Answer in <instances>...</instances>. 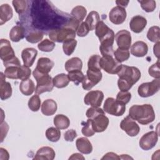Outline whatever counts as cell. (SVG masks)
I'll return each mask as SVG.
<instances>
[{
	"label": "cell",
	"mask_w": 160,
	"mask_h": 160,
	"mask_svg": "<svg viewBox=\"0 0 160 160\" xmlns=\"http://www.w3.org/2000/svg\"><path fill=\"white\" fill-rule=\"evenodd\" d=\"M77 137V132L74 129H69L65 132L64 138L66 141L72 142L74 141L75 138Z\"/></svg>",
	"instance_id": "obj_52"
},
{
	"label": "cell",
	"mask_w": 160,
	"mask_h": 160,
	"mask_svg": "<svg viewBox=\"0 0 160 160\" xmlns=\"http://www.w3.org/2000/svg\"><path fill=\"white\" fill-rule=\"evenodd\" d=\"M148 72L149 75L155 79L160 78V72H159V60L158 59L157 62L153 64L151 66L149 67Z\"/></svg>",
	"instance_id": "obj_50"
},
{
	"label": "cell",
	"mask_w": 160,
	"mask_h": 160,
	"mask_svg": "<svg viewBox=\"0 0 160 160\" xmlns=\"http://www.w3.org/2000/svg\"><path fill=\"white\" fill-rule=\"evenodd\" d=\"M101 57L98 54H94L91 56L88 62V69L94 70V71H101V68L99 66V60Z\"/></svg>",
	"instance_id": "obj_43"
},
{
	"label": "cell",
	"mask_w": 160,
	"mask_h": 160,
	"mask_svg": "<svg viewBox=\"0 0 160 160\" xmlns=\"http://www.w3.org/2000/svg\"><path fill=\"white\" fill-rule=\"evenodd\" d=\"M31 73V71L28 67L25 66L24 65L23 66L21 65L19 69L18 79L22 81L28 79L30 77Z\"/></svg>",
	"instance_id": "obj_49"
},
{
	"label": "cell",
	"mask_w": 160,
	"mask_h": 160,
	"mask_svg": "<svg viewBox=\"0 0 160 160\" xmlns=\"http://www.w3.org/2000/svg\"><path fill=\"white\" fill-rule=\"evenodd\" d=\"M112 29H110L102 21H100L95 28V34L101 41L106 36H107Z\"/></svg>",
	"instance_id": "obj_34"
},
{
	"label": "cell",
	"mask_w": 160,
	"mask_h": 160,
	"mask_svg": "<svg viewBox=\"0 0 160 160\" xmlns=\"http://www.w3.org/2000/svg\"><path fill=\"white\" fill-rule=\"evenodd\" d=\"M84 157L81 155V154L79 153H74V154H72L69 158V159H84Z\"/></svg>",
	"instance_id": "obj_56"
},
{
	"label": "cell",
	"mask_w": 160,
	"mask_h": 160,
	"mask_svg": "<svg viewBox=\"0 0 160 160\" xmlns=\"http://www.w3.org/2000/svg\"><path fill=\"white\" fill-rule=\"evenodd\" d=\"M0 58L5 68L12 66H21L19 59L11 46L10 42L6 39H1L0 42Z\"/></svg>",
	"instance_id": "obj_6"
},
{
	"label": "cell",
	"mask_w": 160,
	"mask_h": 160,
	"mask_svg": "<svg viewBox=\"0 0 160 160\" xmlns=\"http://www.w3.org/2000/svg\"><path fill=\"white\" fill-rule=\"evenodd\" d=\"M77 45V41L75 39H68L63 42L62 49L64 54L67 56H70L74 52Z\"/></svg>",
	"instance_id": "obj_39"
},
{
	"label": "cell",
	"mask_w": 160,
	"mask_h": 160,
	"mask_svg": "<svg viewBox=\"0 0 160 160\" xmlns=\"http://www.w3.org/2000/svg\"><path fill=\"white\" fill-rule=\"evenodd\" d=\"M127 17V12L124 8L120 6L114 7L109 13L110 21L114 24H121L124 22Z\"/></svg>",
	"instance_id": "obj_16"
},
{
	"label": "cell",
	"mask_w": 160,
	"mask_h": 160,
	"mask_svg": "<svg viewBox=\"0 0 160 160\" xmlns=\"http://www.w3.org/2000/svg\"><path fill=\"white\" fill-rule=\"evenodd\" d=\"M41 99L38 94L32 96L28 101V107L32 111H38L41 106Z\"/></svg>",
	"instance_id": "obj_44"
},
{
	"label": "cell",
	"mask_w": 160,
	"mask_h": 160,
	"mask_svg": "<svg viewBox=\"0 0 160 160\" xmlns=\"http://www.w3.org/2000/svg\"><path fill=\"white\" fill-rule=\"evenodd\" d=\"M78 150L84 154H89L92 151V146L88 139L84 137L78 138L76 141Z\"/></svg>",
	"instance_id": "obj_27"
},
{
	"label": "cell",
	"mask_w": 160,
	"mask_h": 160,
	"mask_svg": "<svg viewBox=\"0 0 160 160\" xmlns=\"http://www.w3.org/2000/svg\"><path fill=\"white\" fill-rule=\"evenodd\" d=\"M147 24L146 19L141 16L136 15L132 18L129 22V28L135 33H139L143 31Z\"/></svg>",
	"instance_id": "obj_18"
},
{
	"label": "cell",
	"mask_w": 160,
	"mask_h": 160,
	"mask_svg": "<svg viewBox=\"0 0 160 160\" xmlns=\"http://www.w3.org/2000/svg\"><path fill=\"white\" fill-rule=\"evenodd\" d=\"M129 2V1H122V0H119V1H116V3L118 6H120L121 8H126L127 7L128 3Z\"/></svg>",
	"instance_id": "obj_57"
},
{
	"label": "cell",
	"mask_w": 160,
	"mask_h": 160,
	"mask_svg": "<svg viewBox=\"0 0 160 160\" xmlns=\"http://www.w3.org/2000/svg\"><path fill=\"white\" fill-rule=\"evenodd\" d=\"M114 56L115 57V59L121 63L128 60L129 58L130 52L129 49L118 48L114 52Z\"/></svg>",
	"instance_id": "obj_38"
},
{
	"label": "cell",
	"mask_w": 160,
	"mask_h": 160,
	"mask_svg": "<svg viewBox=\"0 0 160 160\" xmlns=\"http://www.w3.org/2000/svg\"><path fill=\"white\" fill-rule=\"evenodd\" d=\"M158 141V134L154 131L144 134L140 139L139 144L140 148L145 151L153 148Z\"/></svg>",
	"instance_id": "obj_14"
},
{
	"label": "cell",
	"mask_w": 160,
	"mask_h": 160,
	"mask_svg": "<svg viewBox=\"0 0 160 160\" xmlns=\"http://www.w3.org/2000/svg\"><path fill=\"white\" fill-rule=\"evenodd\" d=\"M44 33L35 28H28L26 30V39L30 43H37L43 38Z\"/></svg>",
	"instance_id": "obj_26"
},
{
	"label": "cell",
	"mask_w": 160,
	"mask_h": 160,
	"mask_svg": "<svg viewBox=\"0 0 160 160\" xmlns=\"http://www.w3.org/2000/svg\"><path fill=\"white\" fill-rule=\"evenodd\" d=\"M121 159L120 156H119L118 154L112 152H109L106 153L101 158V159Z\"/></svg>",
	"instance_id": "obj_53"
},
{
	"label": "cell",
	"mask_w": 160,
	"mask_h": 160,
	"mask_svg": "<svg viewBox=\"0 0 160 160\" xmlns=\"http://www.w3.org/2000/svg\"><path fill=\"white\" fill-rule=\"evenodd\" d=\"M129 116L139 123L147 125L155 119V113L151 104L133 105L129 110Z\"/></svg>",
	"instance_id": "obj_4"
},
{
	"label": "cell",
	"mask_w": 160,
	"mask_h": 160,
	"mask_svg": "<svg viewBox=\"0 0 160 160\" xmlns=\"http://www.w3.org/2000/svg\"><path fill=\"white\" fill-rule=\"evenodd\" d=\"M141 4V8L147 12H151L154 11L156 7V3L153 0H142L138 1Z\"/></svg>",
	"instance_id": "obj_46"
},
{
	"label": "cell",
	"mask_w": 160,
	"mask_h": 160,
	"mask_svg": "<svg viewBox=\"0 0 160 160\" xmlns=\"http://www.w3.org/2000/svg\"><path fill=\"white\" fill-rule=\"evenodd\" d=\"M159 27L157 26H154L151 27L148 32H147V38L148 39L153 42H159Z\"/></svg>",
	"instance_id": "obj_40"
},
{
	"label": "cell",
	"mask_w": 160,
	"mask_h": 160,
	"mask_svg": "<svg viewBox=\"0 0 160 160\" xmlns=\"http://www.w3.org/2000/svg\"><path fill=\"white\" fill-rule=\"evenodd\" d=\"M119 48L129 49L131 45V36L130 32L125 29L118 31L114 37Z\"/></svg>",
	"instance_id": "obj_17"
},
{
	"label": "cell",
	"mask_w": 160,
	"mask_h": 160,
	"mask_svg": "<svg viewBox=\"0 0 160 160\" xmlns=\"http://www.w3.org/2000/svg\"><path fill=\"white\" fill-rule=\"evenodd\" d=\"M82 67V62L81 59L78 57H74L68 59L65 63V69L68 72L73 71L81 70Z\"/></svg>",
	"instance_id": "obj_30"
},
{
	"label": "cell",
	"mask_w": 160,
	"mask_h": 160,
	"mask_svg": "<svg viewBox=\"0 0 160 160\" xmlns=\"http://www.w3.org/2000/svg\"><path fill=\"white\" fill-rule=\"evenodd\" d=\"M87 14L86 9L82 6L74 7L71 12V16L80 22H82Z\"/></svg>",
	"instance_id": "obj_36"
},
{
	"label": "cell",
	"mask_w": 160,
	"mask_h": 160,
	"mask_svg": "<svg viewBox=\"0 0 160 160\" xmlns=\"http://www.w3.org/2000/svg\"><path fill=\"white\" fill-rule=\"evenodd\" d=\"M89 28L85 22H82L77 29V35L79 37L86 36L89 31Z\"/></svg>",
	"instance_id": "obj_51"
},
{
	"label": "cell",
	"mask_w": 160,
	"mask_h": 160,
	"mask_svg": "<svg viewBox=\"0 0 160 160\" xmlns=\"http://www.w3.org/2000/svg\"><path fill=\"white\" fill-rule=\"evenodd\" d=\"M99 21H100V17H99V13L96 11H92L88 14L86 19L85 22L88 24L89 28V30L92 31L95 29V28L97 24Z\"/></svg>",
	"instance_id": "obj_35"
},
{
	"label": "cell",
	"mask_w": 160,
	"mask_h": 160,
	"mask_svg": "<svg viewBox=\"0 0 160 160\" xmlns=\"http://www.w3.org/2000/svg\"><path fill=\"white\" fill-rule=\"evenodd\" d=\"M0 152H1V156H0L1 160H4V159L7 160L9 159V153L6 151V149L2 148H1Z\"/></svg>",
	"instance_id": "obj_54"
},
{
	"label": "cell",
	"mask_w": 160,
	"mask_h": 160,
	"mask_svg": "<svg viewBox=\"0 0 160 160\" xmlns=\"http://www.w3.org/2000/svg\"><path fill=\"white\" fill-rule=\"evenodd\" d=\"M114 32L112 30H111L107 36L99 41L101 42L99 50L102 56H113V43L114 41Z\"/></svg>",
	"instance_id": "obj_12"
},
{
	"label": "cell",
	"mask_w": 160,
	"mask_h": 160,
	"mask_svg": "<svg viewBox=\"0 0 160 160\" xmlns=\"http://www.w3.org/2000/svg\"><path fill=\"white\" fill-rule=\"evenodd\" d=\"M54 124L59 129H65L69 126L70 120L65 115L57 114L54 118Z\"/></svg>",
	"instance_id": "obj_32"
},
{
	"label": "cell",
	"mask_w": 160,
	"mask_h": 160,
	"mask_svg": "<svg viewBox=\"0 0 160 160\" xmlns=\"http://www.w3.org/2000/svg\"><path fill=\"white\" fill-rule=\"evenodd\" d=\"M0 74V98L1 100H5L11 96L12 87L9 82L6 81L4 74L1 72Z\"/></svg>",
	"instance_id": "obj_20"
},
{
	"label": "cell",
	"mask_w": 160,
	"mask_h": 160,
	"mask_svg": "<svg viewBox=\"0 0 160 160\" xmlns=\"http://www.w3.org/2000/svg\"><path fill=\"white\" fill-rule=\"evenodd\" d=\"M55 155V151L52 148L49 146H44L38 150L33 159L52 160L54 159Z\"/></svg>",
	"instance_id": "obj_21"
},
{
	"label": "cell",
	"mask_w": 160,
	"mask_h": 160,
	"mask_svg": "<svg viewBox=\"0 0 160 160\" xmlns=\"http://www.w3.org/2000/svg\"><path fill=\"white\" fill-rule=\"evenodd\" d=\"M104 111L112 116H121L126 111V105L117 101L113 98H108L104 104Z\"/></svg>",
	"instance_id": "obj_8"
},
{
	"label": "cell",
	"mask_w": 160,
	"mask_h": 160,
	"mask_svg": "<svg viewBox=\"0 0 160 160\" xmlns=\"http://www.w3.org/2000/svg\"><path fill=\"white\" fill-rule=\"evenodd\" d=\"M148 51V44L141 41L135 42L131 48V54L136 57H143L147 54Z\"/></svg>",
	"instance_id": "obj_22"
},
{
	"label": "cell",
	"mask_w": 160,
	"mask_h": 160,
	"mask_svg": "<svg viewBox=\"0 0 160 160\" xmlns=\"http://www.w3.org/2000/svg\"><path fill=\"white\" fill-rule=\"evenodd\" d=\"M121 65L112 56H104L99 60L101 69H102L108 74H118L121 69Z\"/></svg>",
	"instance_id": "obj_9"
},
{
	"label": "cell",
	"mask_w": 160,
	"mask_h": 160,
	"mask_svg": "<svg viewBox=\"0 0 160 160\" xmlns=\"http://www.w3.org/2000/svg\"><path fill=\"white\" fill-rule=\"evenodd\" d=\"M103 99L104 94L101 91H90L84 96V102L86 105L98 108L101 105Z\"/></svg>",
	"instance_id": "obj_15"
},
{
	"label": "cell",
	"mask_w": 160,
	"mask_h": 160,
	"mask_svg": "<svg viewBox=\"0 0 160 160\" xmlns=\"http://www.w3.org/2000/svg\"><path fill=\"white\" fill-rule=\"evenodd\" d=\"M20 66H9L6 68L4 71V75L6 76V78L9 79H18L19 69Z\"/></svg>",
	"instance_id": "obj_45"
},
{
	"label": "cell",
	"mask_w": 160,
	"mask_h": 160,
	"mask_svg": "<svg viewBox=\"0 0 160 160\" xmlns=\"http://www.w3.org/2000/svg\"><path fill=\"white\" fill-rule=\"evenodd\" d=\"M31 1H23V0H14L12 1V3L15 9L16 12L19 14V18L22 17L26 15L29 11Z\"/></svg>",
	"instance_id": "obj_24"
},
{
	"label": "cell",
	"mask_w": 160,
	"mask_h": 160,
	"mask_svg": "<svg viewBox=\"0 0 160 160\" xmlns=\"http://www.w3.org/2000/svg\"><path fill=\"white\" fill-rule=\"evenodd\" d=\"M81 22L71 17L63 27L49 31V37L51 41L58 42H64L68 39H74L76 34V31Z\"/></svg>",
	"instance_id": "obj_3"
},
{
	"label": "cell",
	"mask_w": 160,
	"mask_h": 160,
	"mask_svg": "<svg viewBox=\"0 0 160 160\" xmlns=\"http://www.w3.org/2000/svg\"><path fill=\"white\" fill-rule=\"evenodd\" d=\"M120 128L128 136L131 137L137 136L140 131L139 125L136 122L135 120L131 118L129 116H126L121 121Z\"/></svg>",
	"instance_id": "obj_13"
},
{
	"label": "cell",
	"mask_w": 160,
	"mask_h": 160,
	"mask_svg": "<svg viewBox=\"0 0 160 160\" xmlns=\"http://www.w3.org/2000/svg\"><path fill=\"white\" fill-rule=\"evenodd\" d=\"M159 44L160 42H156L153 48V50H154V54H155V56L158 58V59H159Z\"/></svg>",
	"instance_id": "obj_55"
},
{
	"label": "cell",
	"mask_w": 160,
	"mask_h": 160,
	"mask_svg": "<svg viewBox=\"0 0 160 160\" xmlns=\"http://www.w3.org/2000/svg\"><path fill=\"white\" fill-rule=\"evenodd\" d=\"M54 65V62L48 58H40L37 62L35 68L39 72L42 74H48Z\"/></svg>",
	"instance_id": "obj_23"
},
{
	"label": "cell",
	"mask_w": 160,
	"mask_h": 160,
	"mask_svg": "<svg viewBox=\"0 0 160 160\" xmlns=\"http://www.w3.org/2000/svg\"><path fill=\"white\" fill-rule=\"evenodd\" d=\"M68 77L71 81L73 82L76 86H78L80 82H82L84 80L85 76L81 71V70L73 71L68 72Z\"/></svg>",
	"instance_id": "obj_41"
},
{
	"label": "cell",
	"mask_w": 160,
	"mask_h": 160,
	"mask_svg": "<svg viewBox=\"0 0 160 160\" xmlns=\"http://www.w3.org/2000/svg\"><path fill=\"white\" fill-rule=\"evenodd\" d=\"M38 51L33 48H27L24 49L21 52V58L25 66L31 67L32 66Z\"/></svg>",
	"instance_id": "obj_19"
},
{
	"label": "cell",
	"mask_w": 160,
	"mask_h": 160,
	"mask_svg": "<svg viewBox=\"0 0 160 160\" xmlns=\"http://www.w3.org/2000/svg\"><path fill=\"white\" fill-rule=\"evenodd\" d=\"M131 98V94L129 91H119L116 96V101L123 104H126L129 102Z\"/></svg>",
	"instance_id": "obj_47"
},
{
	"label": "cell",
	"mask_w": 160,
	"mask_h": 160,
	"mask_svg": "<svg viewBox=\"0 0 160 160\" xmlns=\"http://www.w3.org/2000/svg\"><path fill=\"white\" fill-rule=\"evenodd\" d=\"M118 86L122 91H128L141 78V73L138 68L122 64L118 72Z\"/></svg>",
	"instance_id": "obj_2"
},
{
	"label": "cell",
	"mask_w": 160,
	"mask_h": 160,
	"mask_svg": "<svg viewBox=\"0 0 160 160\" xmlns=\"http://www.w3.org/2000/svg\"><path fill=\"white\" fill-rule=\"evenodd\" d=\"M86 116L92 123V126L95 132L104 131L109 125V119L105 116L103 109L99 108L91 107L88 109Z\"/></svg>",
	"instance_id": "obj_5"
},
{
	"label": "cell",
	"mask_w": 160,
	"mask_h": 160,
	"mask_svg": "<svg viewBox=\"0 0 160 160\" xmlns=\"http://www.w3.org/2000/svg\"><path fill=\"white\" fill-rule=\"evenodd\" d=\"M54 86L57 88H63L66 87L70 80L69 79L68 75L64 73H61L56 75L52 79Z\"/></svg>",
	"instance_id": "obj_33"
},
{
	"label": "cell",
	"mask_w": 160,
	"mask_h": 160,
	"mask_svg": "<svg viewBox=\"0 0 160 160\" xmlns=\"http://www.w3.org/2000/svg\"><path fill=\"white\" fill-rule=\"evenodd\" d=\"M58 106L55 101L51 99L45 100L41 105V112L45 116H52L57 111Z\"/></svg>",
	"instance_id": "obj_28"
},
{
	"label": "cell",
	"mask_w": 160,
	"mask_h": 160,
	"mask_svg": "<svg viewBox=\"0 0 160 160\" xmlns=\"http://www.w3.org/2000/svg\"><path fill=\"white\" fill-rule=\"evenodd\" d=\"M120 158L121 159H132V158H131L130 156H128V154H122L121 156H120Z\"/></svg>",
	"instance_id": "obj_58"
},
{
	"label": "cell",
	"mask_w": 160,
	"mask_h": 160,
	"mask_svg": "<svg viewBox=\"0 0 160 160\" xmlns=\"http://www.w3.org/2000/svg\"><path fill=\"white\" fill-rule=\"evenodd\" d=\"M55 46L56 44L54 41L48 39H45L38 44V48L41 51L51 52L54 49Z\"/></svg>",
	"instance_id": "obj_42"
},
{
	"label": "cell",
	"mask_w": 160,
	"mask_h": 160,
	"mask_svg": "<svg viewBox=\"0 0 160 160\" xmlns=\"http://www.w3.org/2000/svg\"><path fill=\"white\" fill-rule=\"evenodd\" d=\"M32 3V9L29 10L31 16L28 12L19 21L22 22L28 18H31V20L25 24L31 22L30 28L38 29L43 33L48 31H51V30L63 27L64 25L58 21H60L64 23H67L71 18L69 14L56 9L51 4V2L47 1H33Z\"/></svg>",
	"instance_id": "obj_1"
},
{
	"label": "cell",
	"mask_w": 160,
	"mask_h": 160,
	"mask_svg": "<svg viewBox=\"0 0 160 160\" xmlns=\"http://www.w3.org/2000/svg\"><path fill=\"white\" fill-rule=\"evenodd\" d=\"M26 30L21 24H18L11 29L9 32L10 39L13 42H19L26 36Z\"/></svg>",
	"instance_id": "obj_25"
},
{
	"label": "cell",
	"mask_w": 160,
	"mask_h": 160,
	"mask_svg": "<svg viewBox=\"0 0 160 160\" xmlns=\"http://www.w3.org/2000/svg\"><path fill=\"white\" fill-rule=\"evenodd\" d=\"M81 132L82 134L86 137H91L94 134L95 131L92 128V123L89 119H88L83 125Z\"/></svg>",
	"instance_id": "obj_48"
},
{
	"label": "cell",
	"mask_w": 160,
	"mask_h": 160,
	"mask_svg": "<svg viewBox=\"0 0 160 160\" xmlns=\"http://www.w3.org/2000/svg\"><path fill=\"white\" fill-rule=\"evenodd\" d=\"M32 75L37 82L35 88V93L36 94L38 95L45 92H50L52 90L54 87L52 79L48 74L41 73L34 69Z\"/></svg>",
	"instance_id": "obj_7"
},
{
	"label": "cell",
	"mask_w": 160,
	"mask_h": 160,
	"mask_svg": "<svg viewBox=\"0 0 160 160\" xmlns=\"http://www.w3.org/2000/svg\"><path fill=\"white\" fill-rule=\"evenodd\" d=\"M102 77L101 71L88 69L86 75L82 82V86L84 90H91L94 86L99 83Z\"/></svg>",
	"instance_id": "obj_11"
},
{
	"label": "cell",
	"mask_w": 160,
	"mask_h": 160,
	"mask_svg": "<svg viewBox=\"0 0 160 160\" xmlns=\"http://www.w3.org/2000/svg\"><path fill=\"white\" fill-rule=\"evenodd\" d=\"M13 16V11L8 4H3L0 7V24L8 22Z\"/></svg>",
	"instance_id": "obj_29"
},
{
	"label": "cell",
	"mask_w": 160,
	"mask_h": 160,
	"mask_svg": "<svg viewBox=\"0 0 160 160\" xmlns=\"http://www.w3.org/2000/svg\"><path fill=\"white\" fill-rule=\"evenodd\" d=\"M46 137L51 142H57L61 138V131L57 128L50 127L46 131Z\"/></svg>",
	"instance_id": "obj_37"
},
{
	"label": "cell",
	"mask_w": 160,
	"mask_h": 160,
	"mask_svg": "<svg viewBox=\"0 0 160 160\" xmlns=\"http://www.w3.org/2000/svg\"><path fill=\"white\" fill-rule=\"evenodd\" d=\"M160 88L159 79H154L151 82L141 84L138 89L139 95L142 98H148L153 96L158 92Z\"/></svg>",
	"instance_id": "obj_10"
},
{
	"label": "cell",
	"mask_w": 160,
	"mask_h": 160,
	"mask_svg": "<svg viewBox=\"0 0 160 160\" xmlns=\"http://www.w3.org/2000/svg\"><path fill=\"white\" fill-rule=\"evenodd\" d=\"M19 90L25 96L31 95L35 91L34 82L30 79L22 81L19 84Z\"/></svg>",
	"instance_id": "obj_31"
}]
</instances>
